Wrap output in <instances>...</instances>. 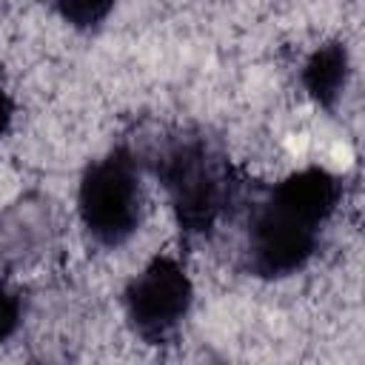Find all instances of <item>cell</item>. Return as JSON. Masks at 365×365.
<instances>
[{
    "label": "cell",
    "instance_id": "2",
    "mask_svg": "<svg viewBox=\"0 0 365 365\" xmlns=\"http://www.w3.org/2000/svg\"><path fill=\"white\" fill-rule=\"evenodd\" d=\"M157 174L171 197L177 220L185 231H205L231 200V174L220 154L200 137L174 143L157 165Z\"/></svg>",
    "mask_w": 365,
    "mask_h": 365
},
{
    "label": "cell",
    "instance_id": "5",
    "mask_svg": "<svg viewBox=\"0 0 365 365\" xmlns=\"http://www.w3.org/2000/svg\"><path fill=\"white\" fill-rule=\"evenodd\" d=\"M348 51L342 43H325L319 46L308 63L302 66V86L305 91L325 108L336 106L342 97V88L348 83Z\"/></svg>",
    "mask_w": 365,
    "mask_h": 365
},
{
    "label": "cell",
    "instance_id": "7",
    "mask_svg": "<svg viewBox=\"0 0 365 365\" xmlns=\"http://www.w3.org/2000/svg\"><path fill=\"white\" fill-rule=\"evenodd\" d=\"M20 322V299L17 294L0 282V342H6Z\"/></svg>",
    "mask_w": 365,
    "mask_h": 365
},
{
    "label": "cell",
    "instance_id": "6",
    "mask_svg": "<svg viewBox=\"0 0 365 365\" xmlns=\"http://www.w3.org/2000/svg\"><path fill=\"white\" fill-rule=\"evenodd\" d=\"M108 11H111L108 3H63V6H60V14H63L66 20H71L74 26H94V23H100Z\"/></svg>",
    "mask_w": 365,
    "mask_h": 365
},
{
    "label": "cell",
    "instance_id": "3",
    "mask_svg": "<svg viewBox=\"0 0 365 365\" xmlns=\"http://www.w3.org/2000/svg\"><path fill=\"white\" fill-rule=\"evenodd\" d=\"M77 208L86 231L100 245H123L137 231L143 217V185L128 151L117 148L83 174Z\"/></svg>",
    "mask_w": 365,
    "mask_h": 365
},
{
    "label": "cell",
    "instance_id": "1",
    "mask_svg": "<svg viewBox=\"0 0 365 365\" xmlns=\"http://www.w3.org/2000/svg\"><path fill=\"white\" fill-rule=\"evenodd\" d=\"M339 202V182L322 168L282 180L254 211L248 228V265L259 277L299 271L317 251L319 228Z\"/></svg>",
    "mask_w": 365,
    "mask_h": 365
},
{
    "label": "cell",
    "instance_id": "4",
    "mask_svg": "<svg viewBox=\"0 0 365 365\" xmlns=\"http://www.w3.org/2000/svg\"><path fill=\"white\" fill-rule=\"evenodd\" d=\"M191 279L174 257H154L125 288V314L148 342L165 339L191 308Z\"/></svg>",
    "mask_w": 365,
    "mask_h": 365
},
{
    "label": "cell",
    "instance_id": "8",
    "mask_svg": "<svg viewBox=\"0 0 365 365\" xmlns=\"http://www.w3.org/2000/svg\"><path fill=\"white\" fill-rule=\"evenodd\" d=\"M11 117H14V106H11V97L0 88V137L9 131L11 125Z\"/></svg>",
    "mask_w": 365,
    "mask_h": 365
}]
</instances>
